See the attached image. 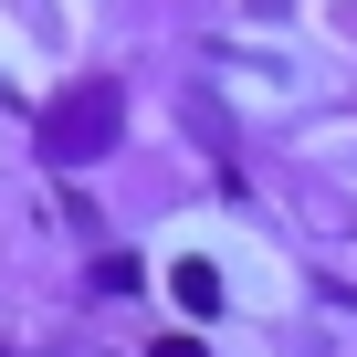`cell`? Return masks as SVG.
Instances as JSON below:
<instances>
[{
    "label": "cell",
    "mask_w": 357,
    "mask_h": 357,
    "mask_svg": "<svg viewBox=\"0 0 357 357\" xmlns=\"http://www.w3.org/2000/svg\"><path fill=\"white\" fill-rule=\"evenodd\" d=\"M105 137H116V95H74V116H53V147H74V158Z\"/></svg>",
    "instance_id": "1"
}]
</instances>
